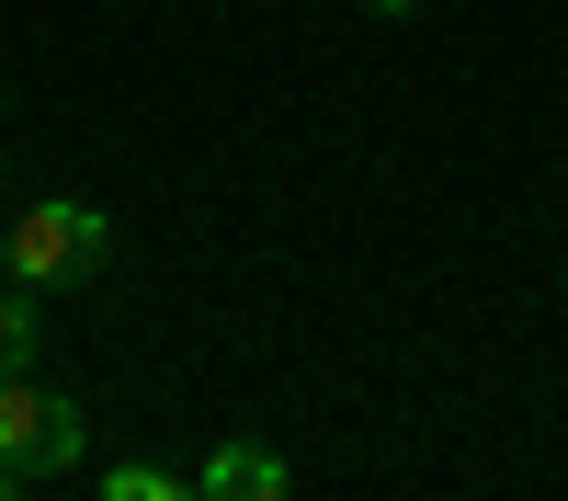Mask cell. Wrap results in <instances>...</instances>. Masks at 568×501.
I'll return each mask as SVG.
<instances>
[{
	"mask_svg": "<svg viewBox=\"0 0 568 501\" xmlns=\"http://www.w3.org/2000/svg\"><path fill=\"white\" fill-rule=\"evenodd\" d=\"M0 468L23 490L80 468V399H58L45 377H0Z\"/></svg>",
	"mask_w": 568,
	"mask_h": 501,
	"instance_id": "obj_1",
	"label": "cell"
},
{
	"mask_svg": "<svg viewBox=\"0 0 568 501\" xmlns=\"http://www.w3.org/2000/svg\"><path fill=\"white\" fill-rule=\"evenodd\" d=\"M103 501H182L171 468H103Z\"/></svg>",
	"mask_w": 568,
	"mask_h": 501,
	"instance_id": "obj_4",
	"label": "cell"
},
{
	"mask_svg": "<svg viewBox=\"0 0 568 501\" xmlns=\"http://www.w3.org/2000/svg\"><path fill=\"white\" fill-rule=\"evenodd\" d=\"M23 364H34V308L0 297V377H23Z\"/></svg>",
	"mask_w": 568,
	"mask_h": 501,
	"instance_id": "obj_5",
	"label": "cell"
},
{
	"mask_svg": "<svg viewBox=\"0 0 568 501\" xmlns=\"http://www.w3.org/2000/svg\"><path fill=\"white\" fill-rule=\"evenodd\" d=\"M194 490H205V501H284V490H296V468H284L273 444H216L205 468H194Z\"/></svg>",
	"mask_w": 568,
	"mask_h": 501,
	"instance_id": "obj_3",
	"label": "cell"
},
{
	"mask_svg": "<svg viewBox=\"0 0 568 501\" xmlns=\"http://www.w3.org/2000/svg\"><path fill=\"white\" fill-rule=\"evenodd\" d=\"M103 251H114L103 206H23V228H12V285H91Z\"/></svg>",
	"mask_w": 568,
	"mask_h": 501,
	"instance_id": "obj_2",
	"label": "cell"
},
{
	"mask_svg": "<svg viewBox=\"0 0 568 501\" xmlns=\"http://www.w3.org/2000/svg\"><path fill=\"white\" fill-rule=\"evenodd\" d=\"M364 12H387V23H398V12H420V0H364Z\"/></svg>",
	"mask_w": 568,
	"mask_h": 501,
	"instance_id": "obj_6",
	"label": "cell"
}]
</instances>
